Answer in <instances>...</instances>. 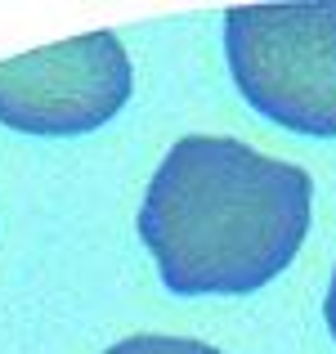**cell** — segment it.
Masks as SVG:
<instances>
[{
  "label": "cell",
  "mask_w": 336,
  "mask_h": 354,
  "mask_svg": "<svg viewBox=\"0 0 336 354\" xmlns=\"http://www.w3.org/2000/svg\"><path fill=\"white\" fill-rule=\"evenodd\" d=\"M305 166L242 139L189 135L162 157L139 207V238L175 296H247L274 283L310 234Z\"/></svg>",
  "instance_id": "1"
},
{
  "label": "cell",
  "mask_w": 336,
  "mask_h": 354,
  "mask_svg": "<svg viewBox=\"0 0 336 354\" xmlns=\"http://www.w3.org/2000/svg\"><path fill=\"white\" fill-rule=\"evenodd\" d=\"M224 54L238 95L283 130L336 139V0L233 5Z\"/></svg>",
  "instance_id": "2"
},
{
  "label": "cell",
  "mask_w": 336,
  "mask_h": 354,
  "mask_svg": "<svg viewBox=\"0 0 336 354\" xmlns=\"http://www.w3.org/2000/svg\"><path fill=\"white\" fill-rule=\"evenodd\" d=\"M130 99V59L112 32H90L0 63V121L23 135H86Z\"/></svg>",
  "instance_id": "3"
},
{
  "label": "cell",
  "mask_w": 336,
  "mask_h": 354,
  "mask_svg": "<svg viewBox=\"0 0 336 354\" xmlns=\"http://www.w3.org/2000/svg\"><path fill=\"white\" fill-rule=\"evenodd\" d=\"M104 354H220V350L202 346L193 337H157V332H144V337H126L121 346H108Z\"/></svg>",
  "instance_id": "4"
},
{
  "label": "cell",
  "mask_w": 336,
  "mask_h": 354,
  "mask_svg": "<svg viewBox=\"0 0 336 354\" xmlns=\"http://www.w3.org/2000/svg\"><path fill=\"white\" fill-rule=\"evenodd\" d=\"M323 314H328V332L336 337V269H332V287H328V301H323Z\"/></svg>",
  "instance_id": "5"
}]
</instances>
